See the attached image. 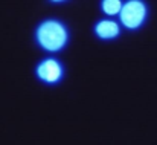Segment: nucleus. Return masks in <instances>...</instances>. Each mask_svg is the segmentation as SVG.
<instances>
[{
  "label": "nucleus",
  "mask_w": 157,
  "mask_h": 145,
  "mask_svg": "<svg viewBox=\"0 0 157 145\" xmlns=\"http://www.w3.org/2000/svg\"><path fill=\"white\" fill-rule=\"evenodd\" d=\"M37 38L40 45L48 50H58L64 46L67 34L63 25L58 22H44L37 32Z\"/></svg>",
  "instance_id": "1"
},
{
  "label": "nucleus",
  "mask_w": 157,
  "mask_h": 145,
  "mask_svg": "<svg viewBox=\"0 0 157 145\" xmlns=\"http://www.w3.org/2000/svg\"><path fill=\"white\" fill-rule=\"evenodd\" d=\"M145 18V6L140 2H128L121 9V20L127 28H137Z\"/></svg>",
  "instance_id": "2"
},
{
  "label": "nucleus",
  "mask_w": 157,
  "mask_h": 145,
  "mask_svg": "<svg viewBox=\"0 0 157 145\" xmlns=\"http://www.w3.org/2000/svg\"><path fill=\"white\" fill-rule=\"evenodd\" d=\"M37 73L41 80H44L48 83H55L61 76V66L53 60H46L38 66Z\"/></svg>",
  "instance_id": "3"
},
{
  "label": "nucleus",
  "mask_w": 157,
  "mask_h": 145,
  "mask_svg": "<svg viewBox=\"0 0 157 145\" xmlns=\"http://www.w3.org/2000/svg\"><path fill=\"white\" fill-rule=\"evenodd\" d=\"M96 34L102 38H113L119 34V26L114 22H101L96 26Z\"/></svg>",
  "instance_id": "4"
},
{
  "label": "nucleus",
  "mask_w": 157,
  "mask_h": 145,
  "mask_svg": "<svg viewBox=\"0 0 157 145\" xmlns=\"http://www.w3.org/2000/svg\"><path fill=\"white\" fill-rule=\"evenodd\" d=\"M102 8L107 14H117L121 9H122V3L119 0H105L102 3Z\"/></svg>",
  "instance_id": "5"
}]
</instances>
